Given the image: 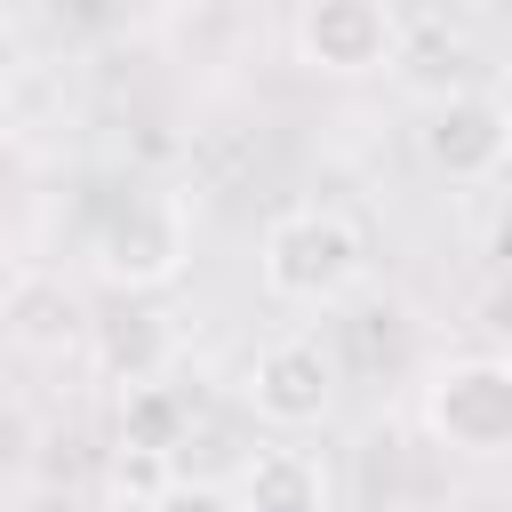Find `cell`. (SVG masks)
<instances>
[{"mask_svg":"<svg viewBox=\"0 0 512 512\" xmlns=\"http://www.w3.org/2000/svg\"><path fill=\"white\" fill-rule=\"evenodd\" d=\"M368 272V240L344 208H288L256 240V280L272 304H336Z\"/></svg>","mask_w":512,"mask_h":512,"instance_id":"cell-1","label":"cell"},{"mask_svg":"<svg viewBox=\"0 0 512 512\" xmlns=\"http://www.w3.org/2000/svg\"><path fill=\"white\" fill-rule=\"evenodd\" d=\"M88 256H96V272H104L112 288H128V296H136V288H168V280H184V264H192V224H184L176 200L128 192V200H112V208L96 216Z\"/></svg>","mask_w":512,"mask_h":512,"instance_id":"cell-2","label":"cell"},{"mask_svg":"<svg viewBox=\"0 0 512 512\" xmlns=\"http://www.w3.org/2000/svg\"><path fill=\"white\" fill-rule=\"evenodd\" d=\"M424 424L456 456H504L512 448V368L496 352H464L432 368L424 384Z\"/></svg>","mask_w":512,"mask_h":512,"instance_id":"cell-3","label":"cell"},{"mask_svg":"<svg viewBox=\"0 0 512 512\" xmlns=\"http://www.w3.org/2000/svg\"><path fill=\"white\" fill-rule=\"evenodd\" d=\"M416 152L432 176L448 184H496L504 152H512V112L496 88H448L424 104V128H416Z\"/></svg>","mask_w":512,"mask_h":512,"instance_id":"cell-4","label":"cell"},{"mask_svg":"<svg viewBox=\"0 0 512 512\" xmlns=\"http://www.w3.org/2000/svg\"><path fill=\"white\" fill-rule=\"evenodd\" d=\"M400 48L392 0H304L296 8V56L328 80H368Z\"/></svg>","mask_w":512,"mask_h":512,"instance_id":"cell-5","label":"cell"},{"mask_svg":"<svg viewBox=\"0 0 512 512\" xmlns=\"http://www.w3.org/2000/svg\"><path fill=\"white\" fill-rule=\"evenodd\" d=\"M248 408L280 432H304L336 408V352L320 336H272L256 360H248Z\"/></svg>","mask_w":512,"mask_h":512,"instance_id":"cell-6","label":"cell"},{"mask_svg":"<svg viewBox=\"0 0 512 512\" xmlns=\"http://www.w3.org/2000/svg\"><path fill=\"white\" fill-rule=\"evenodd\" d=\"M232 512H328V472L304 448H256Z\"/></svg>","mask_w":512,"mask_h":512,"instance_id":"cell-7","label":"cell"},{"mask_svg":"<svg viewBox=\"0 0 512 512\" xmlns=\"http://www.w3.org/2000/svg\"><path fill=\"white\" fill-rule=\"evenodd\" d=\"M88 352H96V368L128 392V384H160V376H168L176 336H168V320H160V312H120V320H96Z\"/></svg>","mask_w":512,"mask_h":512,"instance_id":"cell-8","label":"cell"},{"mask_svg":"<svg viewBox=\"0 0 512 512\" xmlns=\"http://www.w3.org/2000/svg\"><path fill=\"white\" fill-rule=\"evenodd\" d=\"M184 424H192V400H184L168 376H160V384H128V392H120V440H128V448H160V456H176Z\"/></svg>","mask_w":512,"mask_h":512,"instance_id":"cell-9","label":"cell"},{"mask_svg":"<svg viewBox=\"0 0 512 512\" xmlns=\"http://www.w3.org/2000/svg\"><path fill=\"white\" fill-rule=\"evenodd\" d=\"M8 320H16V344H40V352H56V344H72V328H80V304H72L56 280H24V288H16V304H8Z\"/></svg>","mask_w":512,"mask_h":512,"instance_id":"cell-10","label":"cell"},{"mask_svg":"<svg viewBox=\"0 0 512 512\" xmlns=\"http://www.w3.org/2000/svg\"><path fill=\"white\" fill-rule=\"evenodd\" d=\"M176 488V456H160V448H112V464H104V496L112 504H128V512H144V504H160Z\"/></svg>","mask_w":512,"mask_h":512,"instance_id":"cell-11","label":"cell"},{"mask_svg":"<svg viewBox=\"0 0 512 512\" xmlns=\"http://www.w3.org/2000/svg\"><path fill=\"white\" fill-rule=\"evenodd\" d=\"M40 448V432H32V416L16 408V400H0V472H16L24 456Z\"/></svg>","mask_w":512,"mask_h":512,"instance_id":"cell-12","label":"cell"},{"mask_svg":"<svg viewBox=\"0 0 512 512\" xmlns=\"http://www.w3.org/2000/svg\"><path fill=\"white\" fill-rule=\"evenodd\" d=\"M144 512H232V496H216V488H192V480H176L160 504H144Z\"/></svg>","mask_w":512,"mask_h":512,"instance_id":"cell-13","label":"cell"},{"mask_svg":"<svg viewBox=\"0 0 512 512\" xmlns=\"http://www.w3.org/2000/svg\"><path fill=\"white\" fill-rule=\"evenodd\" d=\"M24 80V40H16V24L0 16V104H8V88Z\"/></svg>","mask_w":512,"mask_h":512,"instance_id":"cell-14","label":"cell"},{"mask_svg":"<svg viewBox=\"0 0 512 512\" xmlns=\"http://www.w3.org/2000/svg\"><path fill=\"white\" fill-rule=\"evenodd\" d=\"M368 512H400V504H368Z\"/></svg>","mask_w":512,"mask_h":512,"instance_id":"cell-15","label":"cell"}]
</instances>
